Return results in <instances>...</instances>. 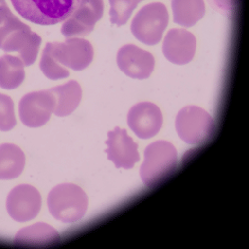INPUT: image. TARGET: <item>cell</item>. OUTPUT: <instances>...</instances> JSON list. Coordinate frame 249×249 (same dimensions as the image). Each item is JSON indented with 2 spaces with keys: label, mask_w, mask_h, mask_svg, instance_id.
I'll return each mask as SVG.
<instances>
[{
  "label": "cell",
  "mask_w": 249,
  "mask_h": 249,
  "mask_svg": "<svg viewBox=\"0 0 249 249\" xmlns=\"http://www.w3.org/2000/svg\"><path fill=\"white\" fill-rule=\"evenodd\" d=\"M15 10L28 21L39 25H54L76 10L80 0H11Z\"/></svg>",
  "instance_id": "6da1fadb"
},
{
  "label": "cell",
  "mask_w": 249,
  "mask_h": 249,
  "mask_svg": "<svg viewBox=\"0 0 249 249\" xmlns=\"http://www.w3.org/2000/svg\"><path fill=\"white\" fill-rule=\"evenodd\" d=\"M48 209L54 218L65 223L80 220L88 209V197L80 186L62 183L49 193Z\"/></svg>",
  "instance_id": "7a4b0ae2"
},
{
  "label": "cell",
  "mask_w": 249,
  "mask_h": 249,
  "mask_svg": "<svg viewBox=\"0 0 249 249\" xmlns=\"http://www.w3.org/2000/svg\"><path fill=\"white\" fill-rule=\"evenodd\" d=\"M178 155L173 144L167 141H158L147 147L141 168V178L149 188L161 182L177 167Z\"/></svg>",
  "instance_id": "3957f363"
},
{
  "label": "cell",
  "mask_w": 249,
  "mask_h": 249,
  "mask_svg": "<svg viewBox=\"0 0 249 249\" xmlns=\"http://www.w3.org/2000/svg\"><path fill=\"white\" fill-rule=\"evenodd\" d=\"M169 23V12L162 3H151L136 14L131 30L133 35L147 45H156L162 38Z\"/></svg>",
  "instance_id": "277c9868"
},
{
  "label": "cell",
  "mask_w": 249,
  "mask_h": 249,
  "mask_svg": "<svg viewBox=\"0 0 249 249\" xmlns=\"http://www.w3.org/2000/svg\"><path fill=\"white\" fill-rule=\"evenodd\" d=\"M214 129L213 117L203 109L188 106L176 118V130L179 138L189 144H199L211 137Z\"/></svg>",
  "instance_id": "5b68a950"
},
{
  "label": "cell",
  "mask_w": 249,
  "mask_h": 249,
  "mask_svg": "<svg viewBox=\"0 0 249 249\" xmlns=\"http://www.w3.org/2000/svg\"><path fill=\"white\" fill-rule=\"evenodd\" d=\"M55 110V98L50 90L32 92L19 103L20 120L29 128L42 127Z\"/></svg>",
  "instance_id": "8992f818"
},
{
  "label": "cell",
  "mask_w": 249,
  "mask_h": 249,
  "mask_svg": "<svg viewBox=\"0 0 249 249\" xmlns=\"http://www.w3.org/2000/svg\"><path fill=\"white\" fill-rule=\"evenodd\" d=\"M104 12L103 0H80L76 10L65 20L61 33L65 37L90 34Z\"/></svg>",
  "instance_id": "52a82bcc"
},
{
  "label": "cell",
  "mask_w": 249,
  "mask_h": 249,
  "mask_svg": "<svg viewBox=\"0 0 249 249\" xmlns=\"http://www.w3.org/2000/svg\"><path fill=\"white\" fill-rule=\"evenodd\" d=\"M50 46L59 63L75 71L86 69L94 58L92 44L84 39L69 38L63 43H50Z\"/></svg>",
  "instance_id": "ba28073f"
},
{
  "label": "cell",
  "mask_w": 249,
  "mask_h": 249,
  "mask_svg": "<svg viewBox=\"0 0 249 249\" xmlns=\"http://www.w3.org/2000/svg\"><path fill=\"white\" fill-rule=\"evenodd\" d=\"M41 196L29 184H21L14 188L8 195L6 209L12 219L26 222L34 219L41 210Z\"/></svg>",
  "instance_id": "9c48e42d"
},
{
  "label": "cell",
  "mask_w": 249,
  "mask_h": 249,
  "mask_svg": "<svg viewBox=\"0 0 249 249\" xmlns=\"http://www.w3.org/2000/svg\"><path fill=\"white\" fill-rule=\"evenodd\" d=\"M128 124L139 138H153L162 126L161 111L153 103H139L128 114Z\"/></svg>",
  "instance_id": "30bf717a"
},
{
  "label": "cell",
  "mask_w": 249,
  "mask_h": 249,
  "mask_svg": "<svg viewBox=\"0 0 249 249\" xmlns=\"http://www.w3.org/2000/svg\"><path fill=\"white\" fill-rule=\"evenodd\" d=\"M108 146L106 153L108 159L113 161L116 168L132 169L135 163L140 160L138 144L128 135L126 130L116 128L108 133Z\"/></svg>",
  "instance_id": "8fae6325"
},
{
  "label": "cell",
  "mask_w": 249,
  "mask_h": 249,
  "mask_svg": "<svg viewBox=\"0 0 249 249\" xmlns=\"http://www.w3.org/2000/svg\"><path fill=\"white\" fill-rule=\"evenodd\" d=\"M117 63L127 76L134 79H147L155 68V58L148 52L133 44L124 45L118 51Z\"/></svg>",
  "instance_id": "7c38bea8"
},
{
  "label": "cell",
  "mask_w": 249,
  "mask_h": 249,
  "mask_svg": "<svg viewBox=\"0 0 249 249\" xmlns=\"http://www.w3.org/2000/svg\"><path fill=\"white\" fill-rule=\"evenodd\" d=\"M196 49L195 35L184 29H172L162 44L164 57L177 65L188 64L194 59Z\"/></svg>",
  "instance_id": "4fadbf2b"
},
{
  "label": "cell",
  "mask_w": 249,
  "mask_h": 249,
  "mask_svg": "<svg viewBox=\"0 0 249 249\" xmlns=\"http://www.w3.org/2000/svg\"><path fill=\"white\" fill-rule=\"evenodd\" d=\"M41 37L26 24L13 31L4 41L1 49L5 52H18L24 66L32 65L39 52Z\"/></svg>",
  "instance_id": "5bb4252c"
},
{
  "label": "cell",
  "mask_w": 249,
  "mask_h": 249,
  "mask_svg": "<svg viewBox=\"0 0 249 249\" xmlns=\"http://www.w3.org/2000/svg\"><path fill=\"white\" fill-rule=\"evenodd\" d=\"M60 234L52 226L40 222L25 228L15 236L14 244L25 247H49L57 245L60 242Z\"/></svg>",
  "instance_id": "9a60e30c"
},
{
  "label": "cell",
  "mask_w": 249,
  "mask_h": 249,
  "mask_svg": "<svg viewBox=\"0 0 249 249\" xmlns=\"http://www.w3.org/2000/svg\"><path fill=\"white\" fill-rule=\"evenodd\" d=\"M50 92L55 98L54 114L58 117H65L72 114L82 99V89L77 81L71 80L66 84L54 87Z\"/></svg>",
  "instance_id": "2e32d148"
},
{
  "label": "cell",
  "mask_w": 249,
  "mask_h": 249,
  "mask_svg": "<svg viewBox=\"0 0 249 249\" xmlns=\"http://www.w3.org/2000/svg\"><path fill=\"white\" fill-rule=\"evenodd\" d=\"M25 156L21 149L12 143L0 146V179H13L22 174Z\"/></svg>",
  "instance_id": "e0dca14e"
},
{
  "label": "cell",
  "mask_w": 249,
  "mask_h": 249,
  "mask_svg": "<svg viewBox=\"0 0 249 249\" xmlns=\"http://www.w3.org/2000/svg\"><path fill=\"white\" fill-rule=\"evenodd\" d=\"M174 21L183 27H192L204 16L203 0H173Z\"/></svg>",
  "instance_id": "ac0fdd59"
},
{
  "label": "cell",
  "mask_w": 249,
  "mask_h": 249,
  "mask_svg": "<svg viewBox=\"0 0 249 249\" xmlns=\"http://www.w3.org/2000/svg\"><path fill=\"white\" fill-rule=\"evenodd\" d=\"M25 78L23 61L11 55L0 57V87L13 90L22 84Z\"/></svg>",
  "instance_id": "d6986e66"
},
{
  "label": "cell",
  "mask_w": 249,
  "mask_h": 249,
  "mask_svg": "<svg viewBox=\"0 0 249 249\" xmlns=\"http://www.w3.org/2000/svg\"><path fill=\"white\" fill-rule=\"evenodd\" d=\"M142 0H109L110 20L112 24L122 26L127 23L137 5Z\"/></svg>",
  "instance_id": "ffe728a7"
},
{
  "label": "cell",
  "mask_w": 249,
  "mask_h": 249,
  "mask_svg": "<svg viewBox=\"0 0 249 249\" xmlns=\"http://www.w3.org/2000/svg\"><path fill=\"white\" fill-rule=\"evenodd\" d=\"M40 69L50 80L63 79L69 76V71L64 68V66H61V64L53 56L50 43H47L43 50L42 58L40 61Z\"/></svg>",
  "instance_id": "44dd1931"
},
{
  "label": "cell",
  "mask_w": 249,
  "mask_h": 249,
  "mask_svg": "<svg viewBox=\"0 0 249 249\" xmlns=\"http://www.w3.org/2000/svg\"><path fill=\"white\" fill-rule=\"evenodd\" d=\"M24 25L25 24L11 12L6 4L0 5V48L13 31Z\"/></svg>",
  "instance_id": "7402d4cb"
},
{
  "label": "cell",
  "mask_w": 249,
  "mask_h": 249,
  "mask_svg": "<svg viewBox=\"0 0 249 249\" xmlns=\"http://www.w3.org/2000/svg\"><path fill=\"white\" fill-rule=\"evenodd\" d=\"M16 124L14 104L10 97L0 94V131L7 132Z\"/></svg>",
  "instance_id": "603a6c76"
},
{
  "label": "cell",
  "mask_w": 249,
  "mask_h": 249,
  "mask_svg": "<svg viewBox=\"0 0 249 249\" xmlns=\"http://www.w3.org/2000/svg\"><path fill=\"white\" fill-rule=\"evenodd\" d=\"M213 2L220 11L230 14L234 10L237 0H213Z\"/></svg>",
  "instance_id": "cb8c5ba5"
},
{
  "label": "cell",
  "mask_w": 249,
  "mask_h": 249,
  "mask_svg": "<svg viewBox=\"0 0 249 249\" xmlns=\"http://www.w3.org/2000/svg\"><path fill=\"white\" fill-rule=\"evenodd\" d=\"M4 4H6L5 0H0V5H4Z\"/></svg>",
  "instance_id": "d4e9b609"
}]
</instances>
